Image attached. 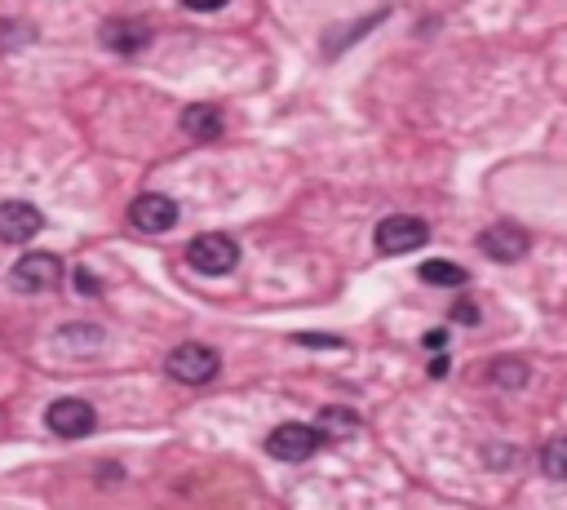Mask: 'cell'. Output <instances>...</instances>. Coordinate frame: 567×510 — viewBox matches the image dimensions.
<instances>
[{
	"mask_svg": "<svg viewBox=\"0 0 567 510\" xmlns=\"http://www.w3.org/2000/svg\"><path fill=\"white\" fill-rule=\"evenodd\" d=\"M45 426L54 435H63V440H85L98 426V413H94V404H85V400H54L45 413Z\"/></svg>",
	"mask_w": 567,
	"mask_h": 510,
	"instance_id": "52a82bcc",
	"label": "cell"
},
{
	"mask_svg": "<svg viewBox=\"0 0 567 510\" xmlns=\"http://www.w3.org/2000/svg\"><path fill=\"white\" fill-rule=\"evenodd\" d=\"M9 280L23 293H49L63 284V262H58L54 253H23V258L14 262V271H9Z\"/></svg>",
	"mask_w": 567,
	"mask_h": 510,
	"instance_id": "277c9868",
	"label": "cell"
},
{
	"mask_svg": "<svg viewBox=\"0 0 567 510\" xmlns=\"http://www.w3.org/2000/svg\"><path fill=\"white\" fill-rule=\"evenodd\" d=\"M426 346H430V351H443V346H448V333H443V329L426 333Z\"/></svg>",
	"mask_w": 567,
	"mask_h": 510,
	"instance_id": "44dd1931",
	"label": "cell"
},
{
	"mask_svg": "<svg viewBox=\"0 0 567 510\" xmlns=\"http://www.w3.org/2000/svg\"><path fill=\"white\" fill-rule=\"evenodd\" d=\"M164 369H169L173 382L204 386V382H213V377H218L222 360H218V351H213V346H204V342H182V346H173V351H169Z\"/></svg>",
	"mask_w": 567,
	"mask_h": 510,
	"instance_id": "6da1fadb",
	"label": "cell"
},
{
	"mask_svg": "<svg viewBox=\"0 0 567 510\" xmlns=\"http://www.w3.org/2000/svg\"><path fill=\"white\" fill-rule=\"evenodd\" d=\"M102 342H107V333L98 324H67V329H58V346L63 351H102Z\"/></svg>",
	"mask_w": 567,
	"mask_h": 510,
	"instance_id": "5bb4252c",
	"label": "cell"
},
{
	"mask_svg": "<svg viewBox=\"0 0 567 510\" xmlns=\"http://www.w3.org/2000/svg\"><path fill=\"white\" fill-rule=\"evenodd\" d=\"M426 240H430V227L421 218H412V213H390V218L377 222V249L390 253V258L417 253Z\"/></svg>",
	"mask_w": 567,
	"mask_h": 510,
	"instance_id": "3957f363",
	"label": "cell"
},
{
	"mask_svg": "<svg viewBox=\"0 0 567 510\" xmlns=\"http://www.w3.org/2000/svg\"><path fill=\"white\" fill-rule=\"evenodd\" d=\"M430 377H448V360H443V355L430 360Z\"/></svg>",
	"mask_w": 567,
	"mask_h": 510,
	"instance_id": "7402d4cb",
	"label": "cell"
},
{
	"mask_svg": "<svg viewBox=\"0 0 567 510\" xmlns=\"http://www.w3.org/2000/svg\"><path fill=\"white\" fill-rule=\"evenodd\" d=\"M98 40L116 54H138V49L151 45V27L138 23V18H111V23L98 27Z\"/></svg>",
	"mask_w": 567,
	"mask_h": 510,
	"instance_id": "30bf717a",
	"label": "cell"
},
{
	"mask_svg": "<svg viewBox=\"0 0 567 510\" xmlns=\"http://www.w3.org/2000/svg\"><path fill=\"white\" fill-rule=\"evenodd\" d=\"M187 9H200V14H209V9H222L226 0H182Z\"/></svg>",
	"mask_w": 567,
	"mask_h": 510,
	"instance_id": "d6986e66",
	"label": "cell"
},
{
	"mask_svg": "<svg viewBox=\"0 0 567 510\" xmlns=\"http://www.w3.org/2000/svg\"><path fill=\"white\" fill-rule=\"evenodd\" d=\"M452 320H466V324H474V320H479V311H474L470 302H457V306H452Z\"/></svg>",
	"mask_w": 567,
	"mask_h": 510,
	"instance_id": "ac0fdd59",
	"label": "cell"
},
{
	"mask_svg": "<svg viewBox=\"0 0 567 510\" xmlns=\"http://www.w3.org/2000/svg\"><path fill=\"white\" fill-rule=\"evenodd\" d=\"M187 262H191V271H200V275H226L240 262V244L231 236H222V231H204V236H195L187 244Z\"/></svg>",
	"mask_w": 567,
	"mask_h": 510,
	"instance_id": "7a4b0ae2",
	"label": "cell"
},
{
	"mask_svg": "<svg viewBox=\"0 0 567 510\" xmlns=\"http://www.w3.org/2000/svg\"><path fill=\"white\" fill-rule=\"evenodd\" d=\"M315 431H319V440H355V431H359V417L350 413V408L333 404V408H324V413H319Z\"/></svg>",
	"mask_w": 567,
	"mask_h": 510,
	"instance_id": "7c38bea8",
	"label": "cell"
},
{
	"mask_svg": "<svg viewBox=\"0 0 567 510\" xmlns=\"http://www.w3.org/2000/svg\"><path fill=\"white\" fill-rule=\"evenodd\" d=\"M32 27H0V49H14L18 40H32Z\"/></svg>",
	"mask_w": 567,
	"mask_h": 510,
	"instance_id": "e0dca14e",
	"label": "cell"
},
{
	"mask_svg": "<svg viewBox=\"0 0 567 510\" xmlns=\"http://www.w3.org/2000/svg\"><path fill=\"white\" fill-rule=\"evenodd\" d=\"M45 227L36 204L27 200H5L0 204V244H27L36 240V231Z\"/></svg>",
	"mask_w": 567,
	"mask_h": 510,
	"instance_id": "9c48e42d",
	"label": "cell"
},
{
	"mask_svg": "<svg viewBox=\"0 0 567 510\" xmlns=\"http://www.w3.org/2000/svg\"><path fill=\"white\" fill-rule=\"evenodd\" d=\"M182 129H187L191 138H200V142H213L222 134V111L209 107V102H191V107L182 111Z\"/></svg>",
	"mask_w": 567,
	"mask_h": 510,
	"instance_id": "8fae6325",
	"label": "cell"
},
{
	"mask_svg": "<svg viewBox=\"0 0 567 510\" xmlns=\"http://www.w3.org/2000/svg\"><path fill=\"white\" fill-rule=\"evenodd\" d=\"M297 342H302V346H342L337 338H315V333H302V338H297Z\"/></svg>",
	"mask_w": 567,
	"mask_h": 510,
	"instance_id": "ffe728a7",
	"label": "cell"
},
{
	"mask_svg": "<svg viewBox=\"0 0 567 510\" xmlns=\"http://www.w3.org/2000/svg\"><path fill=\"white\" fill-rule=\"evenodd\" d=\"M528 249H532V236L523 227H514V222H497V227H488L479 236V253L492 262H519Z\"/></svg>",
	"mask_w": 567,
	"mask_h": 510,
	"instance_id": "ba28073f",
	"label": "cell"
},
{
	"mask_svg": "<svg viewBox=\"0 0 567 510\" xmlns=\"http://www.w3.org/2000/svg\"><path fill=\"white\" fill-rule=\"evenodd\" d=\"M421 280L426 284H435V289H461V284L470 280L466 267L461 262H452V258H430V262H421Z\"/></svg>",
	"mask_w": 567,
	"mask_h": 510,
	"instance_id": "4fadbf2b",
	"label": "cell"
},
{
	"mask_svg": "<svg viewBox=\"0 0 567 510\" xmlns=\"http://www.w3.org/2000/svg\"><path fill=\"white\" fill-rule=\"evenodd\" d=\"M315 448H319V431L306 422H284L266 435V453L275 462H306V457H315Z\"/></svg>",
	"mask_w": 567,
	"mask_h": 510,
	"instance_id": "5b68a950",
	"label": "cell"
},
{
	"mask_svg": "<svg viewBox=\"0 0 567 510\" xmlns=\"http://www.w3.org/2000/svg\"><path fill=\"white\" fill-rule=\"evenodd\" d=\"M541 462H545V475H550V479H563V475H567V448H563V440H550V444H545Z\"/></svg>",
	"mask_w": 567,
	"mask_h": 510,
	"instance_id": "9a60e30c",
	"label": "cell"
},
{
	"mask_svg": "<svg viewBox=\"0 0 567 510\" xmlns=\"http://www.w3.org/2000/svg\"><path fill=\"white\" fill-rule=\"evenodd\" d=\"M178 218H182L178 200L160 196V191H151V196H138V200L129 204V227L147 231V236H164V231H173V227H178Z\"/></svg>",
	"mask_w": 567,
	"mask_h": 510,
	"instance_id": "8992f818",
	"label": "cell"
},
{
	"mask_svg": "<svg viewBox=\"0 0 567 510\" xmlns=\"http://www.w3.org/2000/svg\"><path fill=\"white\" fill-rule=\"evenodd\" d=\"M492 377H497L501 386H523L528 382V369H523L519 360H501V364H492Z\"/></svg>",
	"mask_w": 567,
	"mask_h": 510,
	"instance_id": "2e32d148",
	"label": "cell"
}]
</instances>
